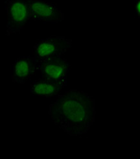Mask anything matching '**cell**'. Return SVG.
<instances>
[{"label": "cell", "mask_w": 140, "mask_h": 159, "mask_svg": "<svg viewBox=\"0 0 140 159\" xmlns=\"http://www.w3.org/2000/svg\"><path fill=\"white\" fill-rule=\"evenodd\" d=\"M48 112L52 122L66 134L81 136L95 121V101L83 91L71 89L58 96Z\"/></svg>", "instance_id": "obj_1"}, {"label": "cell", "mask_w": 140, "mask_h": 159, "mask_svg": "<svg viewBox=\"0 0 140 159\" xmlns=\"http://www.w3.org/2000/svg\"><path fill=\"white\" fill-rule=\"evenodd\" d=\"M72 40L63 36H51L36 41L33 57L39 62L58 59L71 48Z\"/></svg>", "instance_id": "obj_2"}, {"label": "cell", "mask_w": 140, "mask_h": 159, "mask_svg": "<svg viewBox=\"0 0 140 159\" xmlns=\"http://www.w3.org/2000/svg\"><path fill=\"white\" fill-rule=\"evenodd\" d=\"M5 9L7 17L5 35L20 33L29 21L26 0H5Z\"/></svg>", "instance_id": "obj_3"}, {"label": "cell", "mask_w": 140, "mask_h": 159, "mask_svg": "<svg viewBox=\"0 0 140 159\" xmlns=\"http://www.w3.org/2000/svg\"><path fill=\"white\" fill-rule=\"evenodd\" d=\"M29 20L46 24H57L64 20V14L53 3L46 0H26Z\"/></svg>", "instance_id": "obj_4"}, {"label": "cell", "mask_w": 140, "mask_h": 159, "mask_svg": "<svg viewBox=\"0 0 140 159\" xmlns=\"http://www.w3.org/2000/svg\"><path fill=\"white\" fill-rule=\"evenodd\" d=\"M40 63V78L66 86L67 75L71 70V65L68 60L61 57Z\"/></svg>", "instance_id": "obj_5"}, {"label": "cell", "mask_w": 140, "mask_h": 159, "mask_svg": "<svg viewBox=\"0 0 140 159\" xmlns=\"http://www.w3.org/2000/svg\"><path fill=\"white\" fill-rule=\"evenodd\" d=\"M12 82L24 84L40 70V63L33 56L21 57L12 64Z\"/></svg>", "instance_id": "obj_6"}, {"label": "cell", "mask_w": 140, "mask_h": 159, "mask_svg": "<svg viewBox=\"0 0 140 159\" xmlns=\"http://www.w3.org/2000/svg\"><path fill=\"white\" fill-rule=\"evenodd\" d=\"M65 85L45 79L40 78L31 84V92L33 96L50 99L59 96Z\"/></svg>", "instance_id": "obj_7"}, {"label": "cell", "mask_w": 140, "mask_h": 159, "mask_svg": "<svg viewBox=\"0 0 140 159\" xmlns=\"http://www.w3.org/2000/svg\"><path fill=\"white\" fill-rule=\"evenodd\" d=\"M135 14L140 18V0H136L135 2Z\"/></svg>", "instance_id": "obj_8"}]
</instances>
